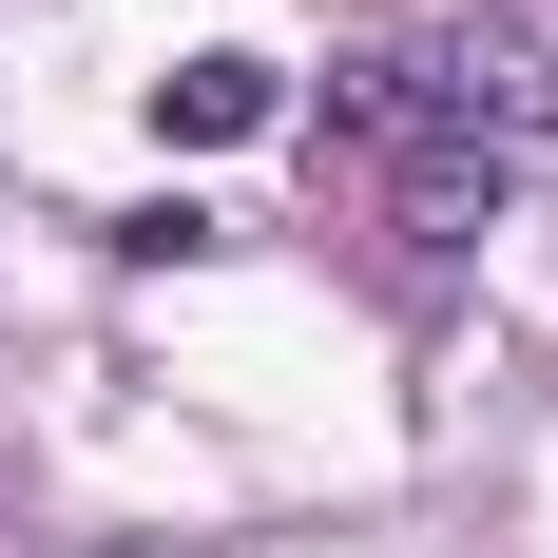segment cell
Returning a JSON list of instances; mask_svg holds the SVG:
<instances>
[{
	"label": "cell",
	"instance_id": "6da1fadb",
	"mask_svg": "<svg viewBox=\"0 0 558 558\" xmlns=\"http://www.w3.org/2000/svg\"><path fill=\"white\" fill-rule=\"evenodd\" d=\"M404 77H424V116L482 135V155H558V39H520V20H462V39H424Z\"/></svg>",
	"mask_w": 558,
	"mask_h": 558
},
{
	"label": "cell",
	"instance_id": "7a4b0ae2",
	"mask_svg": "<svg viewBox=\"0 0 558 558\" xmlns=\"http://www.w3.org/2000/svg\"><path fill=\"white\" fill-rule=\"evenodd\" d=\"M155 135H193V155H213V135H270V58H173Z\"/></svg>",
	"mask_w": 558,
	"mask_h": 558
}]
</instances>
